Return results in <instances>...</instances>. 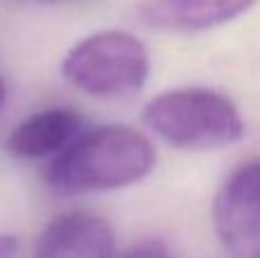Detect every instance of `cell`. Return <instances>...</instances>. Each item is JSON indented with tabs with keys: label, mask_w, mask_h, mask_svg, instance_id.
Masks as SVG:
<instances>
[{
	"label": "cell",
	"mask_w": 260,
	"mask_h": 258,
	"mask_svg": "<svg viewBox=\"0 0 260 258\" xmlns=\"http://www.w3.org/2000/svg\"><path fill=\"white\" fill-rule=\"evenodd\" d=\"M155 146L123 123L80 133L46 167V183L57 195H89L135 185L155 167Z\"/></svg>",
	"instance_id": "6da1fadb"
},
{
	"label": "cell",
	"mask_w": 260,
	"mask_h": 258,
	"mask_svg": "<svg viewBox=\"0 0 260 258\" xmlns=\"http://www.w3.org/2000/svg\"><path fill=\"white\" fill-rule=\"evenodd\" d=\"M144 123L162 142L183 151H212L235 144L244 135L238 105L208 87H183L153 96Z\"/></svg>",
	"instance_id": "7a4b0ae2"
},
{
	"label": "cell",
	"mask_w": 260,
	"mask_h": 258,
	"mask_svg": "<svg viewBox=\"0 0 260 258\" xmlns=\"http://www.w3.org/2000/svg\"><path fill=\"white\" fill-rule=\"evenodd\" d=\"M62 73L76 89L96 99H126L146 85L148 50L135 35L103 30L85 37L67 53Z\"/></svg>",
	"instance_id": "3957f363"
},
{
	"label": "cell",
	"mask_w": 260,
	"mask_h": 258,
	"mask_svg": "<svg viewBox=\"0 0 260 258\" xmlns=\"http://www.w3.org/2000/svg\"><path fill=\"white\" fill-rule=\"evenodd\" d=\"M212 224L235 258H260V158L226 176L212 201Z\"/></svg>",
	"instance_id": "277c9868"
},
{
	"label": "cell",
	"mask_w": 260,
	"mask_h": 258,
	"mask_svg": "<svg viewBox=\"0 0 260 258\" xmlns=\"http://www.w3.org/2000/svg\"><path fill=\"white\" fill-rule=\"evenodd\" d=\"M32 258H117V238L108 219L71 210L50 219L37 238Z\"/></svg>",
	"instance_id": "5b68a950"
},
{
	"label": "cell",
	"mask_w": 260,
	"mask_h": 258,
	"mask_svg": "<svg viewBox=\"0 0 260 258\" xmlns=\"http://www.w3.org/2000/svg\"><path fill=\"white\" fill-rule=\"evenodd\" d=\"M258 0H139L135 16L148 30L192 35L240 18Z\"/></svg>",
	"instance_id": "8992f818"
},
{
	"label": "cell",
	"mask_w": 260,
	"mask_h": 258,
	"mask_svg": "<svg viewBox=\"0 0 260 258\" xmlns=\"http://www.w3.org/2000/svg\"><path fill=\"white\" fill-rule=\"evenodd\" d=\"M80 126L82 117L76 108H46L30 114L9 133L7 151L18 160H53L80 135Z\"/></svg>",
	"instance_id": "52a82bcc"
},
{
	"label": "cell",
	"mask_w": 260,
	"mask_h": 258,
	"mask_svg": "<svg viewBox=\"0 0 260 258\" xmlns=\"http://www.w3.org/2000/svg\"><path fill=\"white\" fill-rule=\"evenodd\" d=\"M117 258H171L167 247L160 240H139L135 245H130L123 254H119Z\"/></svg>",
	"instance_id": "ba28073f"
},
{
	"label": "cell",
	"mask_w": 260,
	"mask_h": 258,
	"mask_svg": "<svg viewBox=\"0 0 260 258\" xmlns=\"http://www.w3.org/2000/svg\"><path fill=\"white\" fill-rule=\"evenodd\" d=\"M21 242L12 233H0V258H18Z\"/></svg>",
	"instance_id": "9c48e42d"
},
{
	"label": "cell",
	"mask_w": 260,
	"mask_h": 258,
	"mask_svg": "<svg viewBox=\"0 0 260 258\" xmlns=\"http://www.w3.org/2000/svg\"><path fill=\"white\" fill-rule=\"evenodd\" d=\"M5 99H7V85H5V80L0 78V108L5 105Z\"/></svg>",
	"instance_id": "30bf717a"
},
{
	"label": "cell",
	"mask_w": 260,
	"mask_h": 258,
	"mask_svg": "<svg viewBox=\"0 0 260 258\" xmlns=\"http://www.w3.org/2000/svg\"><path fill=\"white\" fill-rule=\"evenodd\" d=\"M44 3H62V0H44Z\"/></svg>",
	"instance_id": "8fae6325"
}]
</instances>
